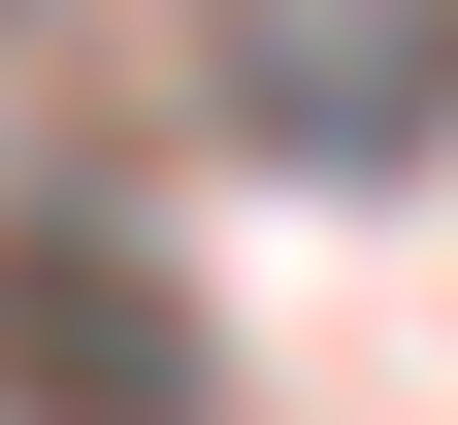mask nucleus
Segmentation results:
<instances>
[{
	"label": "nucleus",
	"mask_w": 458,
	"mask_h": 425,
	"mask_svg": "<svg viewBox=\"0 0 458 425\" xmlns=\"http://www.w3.org/2000/svg\"><path fill=\"white\" fill-rule=\"evenodd\" d=\"M0 425H197L164 262H0Z\"/></svg>",
	"instance_id": "1"
}]
</instances>
